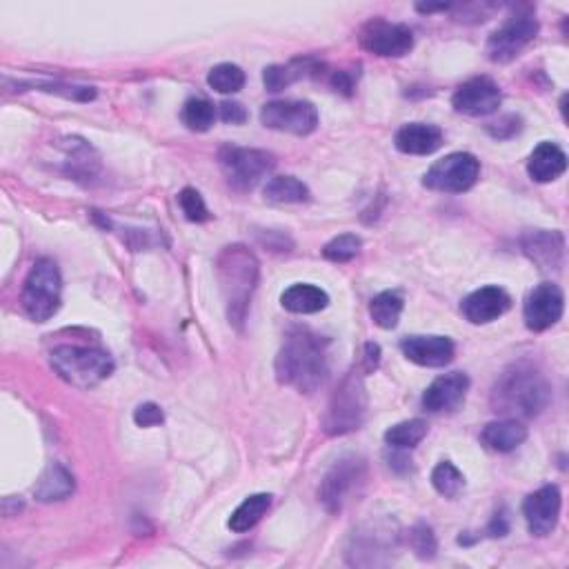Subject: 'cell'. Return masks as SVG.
<instances>
[{"label": "cell", "mask_w": 569, "mask_h": 569, "mask_svg": "<svg viewBox=\"0 0 569 569\" xmlns=\"http://www.w3.org/2000/svg\"><path fill=\"white\" fill-rule=\"evenodd\" d=\"M329 341L307 327L289 329L276 356L278 383L312 394L329 374Z\"/></svg>", "instance_id": "1"}, {"label": "cell", "mask_w": 569, "mask_h": 569, "mask_svg": "<svg viewBox=\"0 0 569 569\" xmlns=\"http://www.w3.org/2000/svg\"><path fill=\"white\" fill-rule=\"evenodd\" d=\"M216 272L225 298L229 323L236 329H243L249 305H252V296L258 285V274H261L256 256L252 249L245 245H229L218 254Z\"/></svg>", "instance_id": "2"}, {"label": "cell", "mask_w": 569, "mask_h": 569, "mask_svg": "<svg viewBox=\"0 0 569 569\" xmlns=\"http://www.w3.org/2000/svg\"><path fill=\"white\" fill-rule=\"evenodd\" d=\"M549 396H552V387L545 376L532 365L518 363L498 378L492 389V407L494 412L509 418H534L547 407Z\"/></svg>", "instance_id": "3"}, {"label": "cell", "mask_w": 569, "mask_h": 569, "mask_svg": "<svg viewBox=\"0 0 569 569\" xmlns=\"http://www.w3.org/2000/svg\"><path fill=\"white\" fill-rule=\"evenodd\" d=\"M49 363L65 383L81 389L101 385L114 374L112 356L92 345H58L49 354Z\"/></svg>", "instance_id": "4"}, {"label": "cell", "mask_w": 569, "mask_h": 569, "mask_svg": "<svg viewBox=\"0 0 569 569\" xmlns=\"http://www.w3.org/2000/svg\"><path fill=\"white\" fill-rule=\"evenodd\" d=\"M63 278L52 258H41L29 269L23 285V307L36 323H47L61 309Z\"/></svg>", "instance_id": "5"}, {"label": "cell", "mask_w": 569, "mask_h": 569, "mask_svg": "<svg viewBox=\"0 0 569 569\" xmlns=\"http://www.w3.org/2000/svg\"><path fill=\"white\" fill-rule=\"evenodd\" d=\"M367 416V392L361 372H349L332 394L323 418V427L329 436H343L361 429Z\"/></svg>", "instance_id": "6"}, {"label": "cell", "mask_w": 569, "mask_h": 569, "mask_svg": "<svg viewBox=\"0 0 569 569\" xmlns=\"http://www.w3.org/2000/svg\"><path fill=\"white\" fill-rule=\"evenodd\" d=\"M218 161H221L229 187L236 189V192H249V189H254L267 174H272V169L276 167V158L269 152L232 145L221 149Z\"/></svg>", "instance_id": "7"}, {"label": "cell", "mask_w": 569, "mask_h": 569, "mask_svg": "<svg viewBox=\"0 0 569 569\" xmlns=\"http://www.w3.org/2000/svg\"><path fill=\"white\" fill-rule=\"evenodd\" d=\"M478 176H481V161L469 152H454L427 169L423 185L434 192L463 194L476 185Z\"/></svg>", "instance_id": "8"}, {"label": "cell", "mask_w": 569, "mask_h": 569, "mask_svg": "<svg viewBox=\"0 0 569 569\" xmlns=\"http://www.w3.org/2000/svg\"><path fill=\"white\" fill-rule=\"evenodd\" d=\"M538 21L529 14H518L507 18V21L487 38V56L492 63L505 65L512 63L514 58L521 56L525 49L536 41L538 36Z\"/></svg>", "instance_id": "9"}, {"label": "cell", "mask_w": 569, "mask_h": 569, "mask_svg": "<svg viewBox=\"0 0 569 569\" xmlns=\"http://www.w3.org/2000/svg\"><path fill=\"white\" fill-rule=\"evenodd\" d=\"M365 481V461L361 456H343L334 467L325 474L318 498L329 514L343 512L349 496Z\"/></svg>", "instance_id": "10"}, {"label": "cell", "mask_w": 569, "mask_h": 569, "mask_svg": "<svg viewBox=\"0 0 569 569\" xmlns=\"http://www.w3.org/2000/svg\"><path fill=\"white\" fill-rule=\"evenodd\" d=\"M267 129L294 136H307L318 127V109L309 101H272L261 109Z\"/></svg>", "instance_id": "11"}, {"label": "cell", "mask_w": 569, "mask_h": 569, "mask_svg": "<svg viewBox=\"0 0 569 569\" xmlns=\"http://www.w3.org/2000/svg\"><path fill=\"white\" fill-rule=\"evenodd\" d=\"M358 41H361V47L367 49L369 54L383 58H401L412 52L414 34L407 25L387 23L383 18H376V21L363 25Z\"/></svg>", "instance_id": "12"}, {"label": "cell", "mask_w": 569, "mask_h": 569, "mask_svg": "<svg viewBox=\"0 0 569 569\" xmlns=\"http://www.w3.org/2000/svg\"><path fill=\"white\" fill-rule=\"evenodd\" d=\"M565 309V294L563 289L554 283H541L529 292L523 318L525 325L532 332H545V329L554 327L563 318Z\"/></svg>", "instance_id": "13"}, {"label": "cell", "mask_w": 569, "mask_h": 569, "mask_svg": "<svg viewBox=\"0 0 569 569\" xmlns=\"http://www.w3.org/2000/svg\"><path fill=\"white\" fill-rule=\"evenodd\" d=\"M503 103L501 87H498L492 78L476 76L469 78L467 83L456 89L452 96V105L458 114L465 116H489L494 114Z\"/></svg>", "instance_id": "14"}, {"label": "cell", "mask_w": 569, "mask_h": 569, "mask_svg": "<svg viewBox=\"0 0 569 569\" xmlns=\"http://www.w3.org/2000/svg\"><path fill=\"white\" fill-rule=\"evenodd\" d=\"M561 489L556 485H543L541 489L529 494L523 501V516L532 536H549L554 532L561 516Z\"/></svg>", "instance_id": "15"}, {"label": "cell", "mask_w": 569, "mask_h": 569, "mask_svg": "<svg viewBox=\"0 0 569 569\" xmlns=\"http://www.w3.org/2000/svg\"><path fill=\"white\" fill-rule=\"evenodd\" d=\"M401 352L421 367H445L454 361L456 345L447 336H407L401 341Z\"/></svg>", "instance_id": "16"}, {"label": "cell", "mask_w": 569, "mask_h": 569, "mask_svg": "<svg viewBox=\"0 0 569 569\" xmlns=\"http://www.w3.org/2000/svg\"><path fill=\"white\" fill-rule=\"evenodd\" d=\"M509 307H512V298H509L505 289L494 285L476 289V292L469 294L461 305L463 316L472 325L492 323L496 318H501Z\"/></svg>", "instance_id": "17"}, {"label": "cell", "mask_w": 569, "mask_h": 569, "mask_svg": "<svg viewBox=\"0 0 569 569\" xmlns=\"http://www.w3.org/2000/svg\"><path fill=\"white\" fill-rule=\"evenodd\" d=\"M469 392V378L463 372H452L445 376H438L436 381L425 389L423 394V407L432 414L452 412L465 401Z\"/></svg>", "instance_id": "18"}, {"label": "cell", "mask_w": 569, "mask_h": 569, "mask_svg": "<svg viewBox=\"0 0 569 569\" xmlns=\"http://www.w3.org/2000/svg\"><path fill=\"white\" fill-rule=\"evenodd\" d=\"M396 534L392 529H367L365 534H354V545L349 549V563L354 565H383L378 556L392 554Z\"/></svg>", "instance_id": "19"}, {"label": "cell", "mask_w": 569, "mask_h": 569, "mask_svg": "<svg viewBox=\"0 0 569 569\" xmlns=\"http://www.w3.org/2000/svg\"><path fill=\"white\" fill-rule=\"evenodd\" d=\"M523 252L541 269H561L565 261V241L558 232H529L523 236Z\"/></svg>", "instance_id": "20"}, {"label": "cell", "mask_w": 569, "mask_h": 569, "mask_svg": "<svg viewBox=\"0 0 569 569\" xmlns=\"http://www.w3.org/2000/svg\"><path fill=\"white\" fill-rule=\"evenodd\" d=\"M394 145L398 152L409 156H429L443 145V132L436 125L409 123L396 132Z\"/></svg>", "instance_id": "21"}, {"label": "cell", "mask_w": 569, "mask_h": 569, "mask_svg": "<svg viewBox=\"0 0 569 569\" xmlns=\"http://www.w3.org/2000/svg\"><path fill=\"white\" fill-rule=\"evenodd\" d=\"M565 169H567L565 152L549 141L538 145L527 163V172L536 183H554L565 174Z\"/></svg>", "instance_id": "22"}, {"label": "cell", "mask_w": 569, "mask_h": 569, "mask_svg": "<svg viewBox=\"0 0 569 569\" xmlns=\"http://www.w3.org/2000/svg\"><path fill=\"white\" fill-rule=\"evenodd\" d=\"M65 172L76 181H92L101 169V158L96 149L83 138H67L65 145Z\"/></svg>", "instance_id": "23"}, {"label": "cell", "mask_w": 569, "mask_h": 569, "mask_svg": "<svg viewBox=\"0 0 569 569\" xmlns=\"http://www.w3.org/2000/svg\"><path fill=\"white\" fill-rule=\"evenodd\" d=\"M481 441L492 452H514L516 447H521L527 441V427L518 423L516 418H503V421H494L483 429Z\"/></svg>", "instance_id": "24"}, {"label": "cell", "mask_w": 569, "mask_h": 569, "mask_svg": "<svg viewBox=\"0 0 569 569\" xmlns=\"http://www.w3.org/2000/svg\"><path fill=\"white\" fill-rule=\"evenodd\" d=\"M74 489L76 483L72 472L61 463H52L41 474V478H38V483L34 487V496L36 501L41 503H56L72 496Z\"/></svg>", "instance_id": "25"}, {"label": "cell", "mask_w": 569, "mask_h": 569, "mask_svg": "<svg viewBox=\"0 0 569 569\" xmlns=\"http://www.w3.org/2000/svg\"><path fill=\"white\" fill-rule=\"evenodd\" d=\"M281 305L292 314H316L323 312L329 305V296L325 289L309 285V283H296L287 287L281 296Z\"/></svg>", "instance_id": "26"}, {"label": "cell", "mask_w": 569, "mask_h": 569, "mask_svg": "<svg viewBox=\"0 0 569 569\" xmlns=\"http://www.w3.org/2000/svg\"><path fill=\"white\" fill-rule=\"evenodd\" d=\"M269 505H272V494H252L249 498L234 509L232 518H229V529L236 534H245L254 529L261 518L267 514Z\"/></svg>", "instance_id": "27"}, {"label": "cell", "mask_w": 569, "mask_h": 569, "mask_svg": "<svg viewBox=\"0 0 569 569\" xmlns=\"http://www.w3.org/2000/svg\"><path fill=\"white\" fill-rule=\"evenodd\" d=\"M316 69L318 65L314 61H309V58H303V61H292L287 65H272L265 69L263 81L269 92H281V89L289 87L296 81H301V78L316 72Z\"/></svg>", "instance_id": "28"}, {"label": "cell", "mask_w": 569, "mask_h": 569, "mask_svg": "<svg viewBox=\"0 0 569 569\" xmlns=\"http://www.w3.org/2000/svg\"><path fill=\"white\" fill-rule=\"evenodd\" d=\"M265 201L274 205H296L309 201V187L294 176H274L265 185Z\"/></svg>", "instance_id": "29"}, {"label": "cell", "mask_w": 569, "mask_h": 569, "mask_svg": "<svg viewBox=\"0 0 569 569\" xmlns=\"http://www.w3.org/2000/svg\"><path fill=\"white\" fill-rule=\"evenodd\" d=\"M403 307L405 301L401 292H383L372 298L369 314H372V321L381 329H394L398 321H401Z\"/></svg>", "instance_id": "30"}, {"label": "cell", "mask_w": 569, "mask_h": 569, "mask_svg": "<svg viewBox=\"0 0 569 569\" xmlns=\"http://www.w3.org/2000/svg\"><path fill=\"white\" fill-rule=\"evenodd\" d=\"M429 425L423 418H412V421H403L385 432V443L394 449H412L427 436Z\"/></svg>", "instance_id": "31"}, {"label": "cell", "mask_w": 569, "mask_h": 569, "mask_svg": "<svg viewBox=\"0 0 569 569\" xmlns=\"http://www.w3.org/2000/svg\"><path fill=\"white\" fill-rule=\"evenodd\" d=\"M181 118L185 127L192 129V132H207L216 121V107L207 98H189L183 105Z\"/></svg>", "instance_id": "32"}, {"label": "cell", "mask_w": 569, "mask_h": 569, "mask_svg": "<svg viewBox=\"0 0 569 569\" xmlns=\"http://www.w3.org/2000/svg\"><path fill=\"white\" fill-rule=\"evenodd\" d=\"M207 83L218 94H236L245 87V72L238 65L221 63L216 65L207 76Z\"/></svg>", "instance_id": "33"}, {"label": "cell", "mask_w": 569, "mask_h": 569, "mask_svg": "<svg viewBox=\"0 0 569 569\" xmlns=\"http://www.w3.org/2000/svg\"><path fill=\"white\" fill-rule=\"evenodd\" d=\"M432 485L441 496L445 498H456L463 492L465 487V476L458 472V467L449 461L438 463L432 472Z\"/></svg>", "instance_id": "34"}, {"label": "cell", "mask_w": 569, "mask_h": 569, "mask_svg": "<svg viewBox=\"0 0 569 569\" xmlns=\"http://www.w3.org/2000/svg\"><path fill=\"white\" fill-rule=\"evenodd\" d=\"M361 238L356 234H341L323 247V256L332 263H349L361 252Z\"/></svg>", "instance_id": "35"}, {"label": "cell", "mask_w": 569, "mask_h": 569, "mask_svg": "<svg viewBox=\"0 0 569 569\" xmlns=\"http://www.w3.org/2000/svg\"><path fill=\"white\" fill-rule=\"evenodd\" d=\"M409 545H412L414 554L418 558H423V561H432L436 556V536H434V529L425 525V523H418L412 527V532H409Z\"/></svg>", "instance_id": "36"}, {"label": "cell", "mask_w": 569, "mask_h": 569, "mask_svg": "<svg viewBox=\"0 0 569 569\" xmlns=\"http://www.w3.org/2000/svg\"><path fill=\"white\" fill-rule=\"evenodd\" d=\"M178 203H181V209L187 221H192V223L209 221V209L203 201L201 192H196L194 187H185L183 192L178 194Z\"/></svg>", "instance_id": "37"}, {"label": "cell", "mask_w": 569, "mask_h": 569, "mask_svg": "<svg viewBox=\"0 0 569 569\" xmlns=\"http://www.w3.org/2000/svg\"><path fill=\"white\" fill-rule=\"evenodd\" d=\"M163 421H165V414L156 403H143L134 409V423L138 427H156Z\"/></svg>", "instance_id": "38"}, {"label": "cell", "mask_w": 569, "mask_h": 569, "mask_svg": "<svg viewBox=\"0 0 569 569\" xmlns=\"http://www.w3.org/2000/svg\"><path fill=\"white\" fill-rule=\"evenodd\" d=\"M523 121L518 116H503L501 121H496L492 125H487V132L492 134L494 138H498V141H505V138H512L516 136L518 132H521V125Z\"/></svg>", "instance_id": "39"}, {"label": "cell", "mask_w": 569, "mask_h": 569, "mask_svg": "<svg viewBox=\"0 0 569 569\" xmlns=\"http://www.w3.org/2000/svg\"><path fill=\"white\" fill-rule=\"evenodd\" d=\"M221 118L225 123L243 125L247 121V109L241 103H223L221 105Z\"/></svg>", "instance_id": "40"}, {"label": "cell", "mask_w": 569, "mask_h": 569, "mask_svg": "<svg viewBox=\"0 0 569 569\" xmlns=\"http://www.w3.org/2000/svg\"><path fill=\"white\" fill-rule=\"evenodd\" d=\"M332 87L336 89V92H341L345 96H352L354 87H356V78L352 72H345V69H341V72H334Z\"/></svg>", "instance_id": "41"}, {"label": "cell", "mask_w": 569, "mask_h": 569, "mask_svg": "<svg viewBox=\"0 0 569 569\" xmlns=\"http://www.w3.org/2000/svg\"><path fill=\"white\" fill-rule=\"evenodd\" d=\"M378 363H381V347L376 343H367L363 347V372L372 374L378 369Z\"/></svg>", "instance_id": "42"}, {"label": "cell", "mask_w": 569, "mask_h": 569, "mask_svg": "<svg viewBox=\"0 0 569 569\" xmlns=\"http://www.w3.org/2000/svg\"><path fill=\"white\" fill-rule=\"evenodd\" d=\"M487 532H489V536H494V538H503V536L509 532L507 516H505V514H496V516L492 518V523H489Z\"/></svg>", "instance_id": "43"}, {"label": "cell", "mask_w": 569, "mask_h": 569, "mask_svg": "<svg viewBox=\"0 0 569 569\" xmlns=\"http://www.w3.org/2000/svg\"><path fill=\"white\" fill-rule=\"evenodd\" d=\"M454 5H416V9L421 14H434V12H447V9H452Z\"/></svg>", "instance_id": "44"}]
</instances>
